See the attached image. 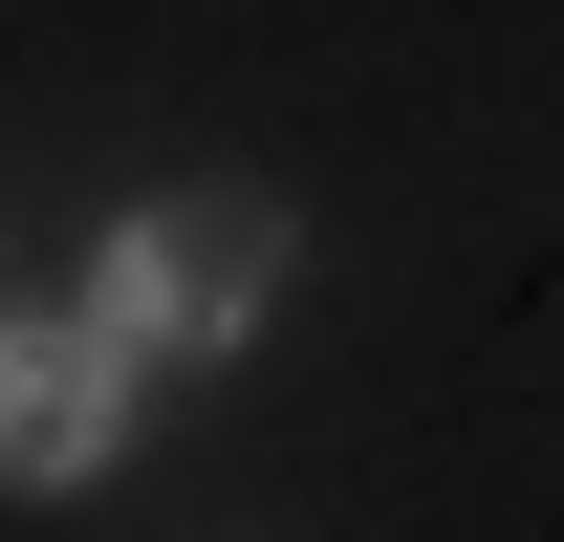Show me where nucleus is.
<instances>
[{
    "mask_svg": "<svg viewBox=\"0 0 564 542\" xmlns=\"http://www.w3.org/2000/svg\"><path fill=\"white\" fill-rule=\"evenodd\" d=\"M131 434V347L109 326H0V477H87Z\"/></svg>",
    "mask_w": 564,
    "mask_h": 542,
    "instance_id": "f03ea898",
    "label": "nucleus"
},
{
    "mask_svg": "<svg viewBox=\"0 0 564 542\" xmlns=\"http://www.w3.org/2000/svg\"><path fill=\"white\" fill-rule=\"evenodd\" d=\"M282 304V196H152L131 239H109V282H87V326L131 347V369H196V347H239Z\"/></svg>",
    "mask_w": 564,
    "mask_h": 542,
    "instance_id": "f257e3e1",
    "label": "nucleus"
}]
</instances>
